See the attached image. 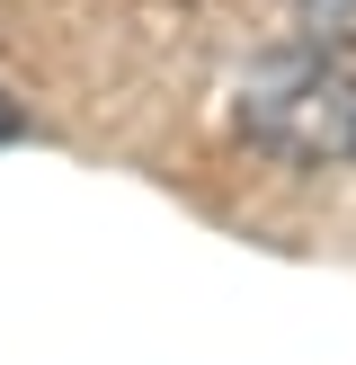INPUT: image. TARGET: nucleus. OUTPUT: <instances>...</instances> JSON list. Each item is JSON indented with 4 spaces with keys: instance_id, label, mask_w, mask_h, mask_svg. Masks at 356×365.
<instances>
[{
    "instance_id": "nucleus-1",
    "label": "nucleus",
    "mask_w": 356,
    "mask_h": 365,
    "mask_svg": "<svg viewBox=\"0 0 356 365\" xmlns=\"http://www.w3.org/2000/svg\"><path fill=\"white\" fill-rule=\"evenodd\" d=\"M241 134L294 170L356 160V63L338 53H267L241 81Z\"/></svg>"
},
{
    "instance_id": "nucleus-2",
    "label": "nucleus",
    "mask_w": 356,
    "mask_h": 365,
    "mask_svg": "<svg viewBox=\"0 0 356 365\" xmlns=\"http://www.w3.org/2000/svg\"><path fill=\"white\" fill-rule=\"evenodd\" d=\"M9 134H18V107H9V98H0V143H9Z\"/></svg>"
}]
</instances>
